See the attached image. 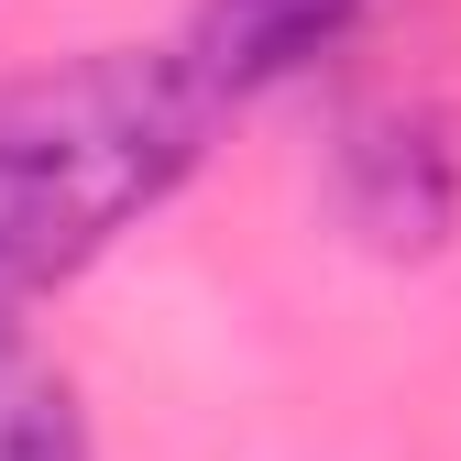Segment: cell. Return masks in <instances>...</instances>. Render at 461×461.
<instances>
[{
	"mask_svg": "<svg viewBox=\"0 0 461 461\" xmlns=\"http://www.w3.org/2000/svg\"><path fill=\"white\" fill-rule=\"evenodd\" d=\"M230 110L176 44H88L0 77V319H33L176 198Z\"/></svg>",
	"mask_w": 461,
	"mask_h": 461,
	"instance_id": "1",
	"label": "cell"
},
{
	"mask_svg": "<svg viewBox=\"0 0 461 461\" xmlns=\"http://www.w3.org/2000/svg\"><path fill=\"white\" fill-rule=\"evenodd\" d=\"M0 461H99L77 374L55 363L23 319H0Z\"/></svg>",
	"mask_w": 461,
	"mask_h": 461,
	"instance_id": "4",
	"label": "cell"
},
{
	"mask_svg": "<svg viewBox=\"0 0 461 461\" xmlns=\"http://www.w3.org/2000/svg\"><path fill=\"white\" fill-rule=\"evenodd\" d=\"M363 23H374V0H187L176 67H187L220 110H253V99H275V88L319 77Z\"/></svg>",
	"mask_w": 461,
	"mask_h": 461,
	"instance_id": "2",
	"label": "cell"
},
{
	"mask_svg": "<svg viewBox=\"0 0 461 461\" xmlns=\"http://www.w3.org/2000/svg\"><path fill=\"white\" fill-rule=\"evenodd\" d=\"M340 220L384 253H429L461 220V154L429 110H363L340 132Z\"/></svg>",
	"mask_w": 461,
	"mask_h": 461,
	"instance_id": "3",
	"label": "cell"
}]
</instances>
